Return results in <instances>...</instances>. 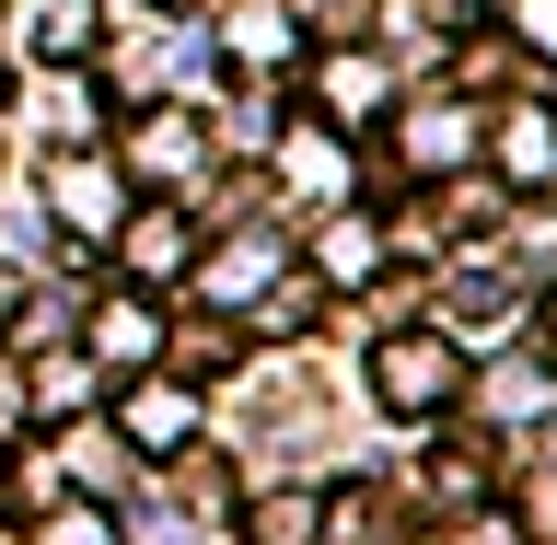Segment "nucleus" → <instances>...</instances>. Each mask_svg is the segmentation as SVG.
Wrapping results in <instances>:
<instances>
[{
    "label": "nucleus",
    "instance_id": "1",
    "mask_svg": "<svg viewBox=\"0 0 557 545\" xmlns=\"http://www.w3.org/2000/svg\"><path fill=\"white\" fill-rule=\"evenodd\" d=\"M372 395H383L395 418H430V407L453 395V360H442L430 337H407V348H383V360H372Z\"/></svg>",
    "mask_w": 557,
    "mask_h": 545
},
{
    "label": "nucleus",
    "instance_id": "2",
    "mask_svg": "<svg viewBox=\"0 0 557 545\" xmlns=\"http://www.w3.org/2000/svg\"><path fill=\"white\" fill-rule=\"evenodd\" d=\"M94 348H104V360H139V348H151V313H139V302L94 313Z\"/></svg>",
    "mask_w": 557,
    "mask_h": 545
},
{
    "label": "nucleus",
    "instance_id": "3",
    "mask_svg": "<svg viewBox=\"0 0 557 545\" xmlns=\"http://www.w3.org/2000/svg\"><path fill=\"white\" fill-rule=\"evenodd\" d=\"M337 174H348L337 139H290V186H337Z\"/></svg>",
    "mask_w": 557,
    "mask_h": 545
},
{
    "label": "nucleus",
    "instance_id": "4",
    "mask_svg": "<svg viewBox=\"0 0 557 545\" xmlns=\"http://www.w3.org/2000/svg\"><path fill=\"white\" fill-rule=\"evenodd\" d=\"M128 430H139V442H174V430H186V395H139Z\"/></svg>",
    "mask_w": 557,
    "mask_h": 545
},
{
    "label": "nucleus",
    "instance_id": "5",
    "mask_svg": "<svg viewBox=\"0 0 557 545\" xmlns=\"http://www.w3.org/2000/svg\"><path fill=\"white\" fill-rule=\"evenodd\" d=\"M522 35H534V47L557 59V0H522Z\"/></svg>",
    "mask_w": 557,
    "mask_h": 545
}]
</instances>
